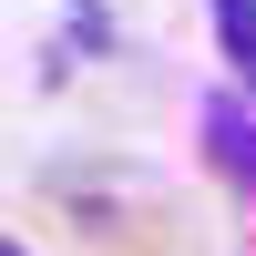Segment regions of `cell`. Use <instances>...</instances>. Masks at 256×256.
I'll return each instance as SVG.
<instances>
[{"mask_svg": "<svg viewBox=\"0 0 256 256\" xmlns=\"http://www.w3.org/2000/svg\"><path fill=\"white\" fill-rule=\"evenodd\" d=\"M205 154L226 164L236 195H256V113H246V102H205Z\"/></svg>", "mask_w": 256, "mask_h": 256, "instance_id": "7a4b0ae2", "label": "cell"}, {"mask_svg": "<svg viewBox=\"0 0 256 256\" xmlns=\"http://www.w3.org/2000/svg\"><path fill=\"white\" fill-rule=\"evenodd\" d=\"M41 205L62 216V236H72L82 256H164V246H174V205H164V184L123 174V164L62 174Z\"/></svg>", "mask_w": 256, "mask_h": 256, "instance_id": "6da1fadb", "label": "cell"}, {"mask_svg": "<svg viewBox=\"0 0 256 256\" xmlns=\"http://www.w3.org/2000/svg\"><path fill=\"white\" fill-rule=\"evenodd\" d=\"M205 20H216V52L236 72V92L256 102V0H205Z\"/></svg>", "mask_w": 256, "mask_h": 256, "instance_id": "3957f363", "label": "cell"}, {"mask_svg": "<svg viewBox=\"0 0 256 256\" xmlns=\"http://www.w3.org/2000/svg\"><path fill=\"white\" fill-rule=\"evenodd\" d=\"M10 256H31V246H10Z\"/></svg>", "mask_w": 256, "mask_h": 256, "instance_id": "277c9868", "label": "cell"}]
</instances>
